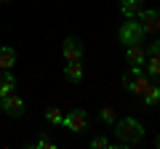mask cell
Wrapping results in <instances>:
<instances>
[{"instance_id":"obj_2","label":"cell","mask_w":160,"mask_h":149,"mask_svg":"<svg viewBox=\"0 0 160 149\" xmlns=\"http://www.w3.org/2000/svg\"><path fill=\"white\" fill-rule=\"evenodd\" d=\"M149 83H152V77H149L142 67H131L126 74H123V88H126L128 93H133L136 99H142V93L147 91Z\"/></svg>"},{"instance_id":"obj_15","label":"cell","mask_w":160,"mask_h":149,"mask_svg":"<svg viewBox=\"0 0 160 149\" xmlns=\"http://www.w3.org/2000/svg\"><path fill=\"white\" fill-rule=\"evenodd\" d=\"M99 120H102L104 125H115V120H118V112H115L112 107H102V109H99Z\"/></svg>"},{"instance_id":"obj_12","label":"cell","mask_w":160,"mask_h":149,"mask_svg":"<svg viewBox=\"0 0 160 149\" xmlns=\"http://www.w3.org/2000/svg\"><path fill=\"white\" fill-rule=\"evenodd\" d=\"M13 91H16V77L11 74V69H6V72L0 74V99H6Z\"/></svg>"},{"instance_id":"obj_13","label":"cell","mask_w":160,"mask_h":149,"mask_svg":"<svg viewBox=\"0 0 160 149\" xmlns=\"http://www.w3.org/2000/svg\"><path fill=\"white\" fill-rule=\"evenodd\" d=\"M142 0H120V13L126 19H136V13L142 11Z\"/></svg>"},{"instance_id":"obj_6","label":"cell","mask_w":160,"mask_h":149,"mask_svg":"<svg viewBox=\"0 0 160 149\" xmlns=\"http://www.w3.org/2000/svg\"><path fill=\"white\" fill-rule=\"evenodd\" d=\"M24 99L22 96H16V93H8L6 99H3V112H6L8 117H22L24 115Z\"/></svg>"},{"instance_id":"obj_10","label":"cell","mask_w":160,"mask_h":149,"mask_svg":"<svg viewBox=\"0 0 160 149\" xmlns=\"http://www.w3.org/2000/svg\"><path fill=\"white\" fill-rule=\"evenodd\" d=\"M142 101H144V107H158V104H160V85L155 80L149 83L147 91L142 93Z\"/></svg>"},{"instance_id":"obj_23","label":"cell","mask_w":160,"mask_h":149,"mask_svg":"<svg viewBox=\"0 0 160 149\" xmlns=\"http://www.w3.org/2000/svg\"><path fill=\"white\" fill-rule=\"evenodd\" d=\"M0 3H11V0H0Z\"/></svg>"},{"instance_id":"obj_22","label":"cell","mask_w":160,"mask_h":149,"mask_svg":"<svg viewBox=\"0 0 160 149\" xmlns=\"http://www.w3.org/2000/svg\"><path fill=\"white\" fill-rule=\"evenodd\" d=\"M0 112H3V99H0Z\"/></svg>"},{"instance_id":"obj_18","label":"cell","mask_w":160,"mask_h":149,"mask_svg":"<svg viewBox=\"0 0 160 149\" xmlns=\"http://www.w3.org/2000/svg\"><path fill=\"white\" fill-rule=\"evenodd\" d=\"M32 147H35V149H56V144H53V141H51L48 136H40L38 141L32 144Z\"/></svg>"},{"instance_id":"obj_8","label":"cell","mask_w":160,"mask_h":149,"mask_svg":"<svg viewBox=\"0 0 160 149\" xmlns=\"http://www.w3.org/2000/svg\"><path fill=\"white\" fill-rule=\"evenodd\" d=\"M139 24L144 27V32L147 35H155V19H158V8H142V11L136 13Z\"/></svg>"},{"instance_id":"obj_4","label":"cell","mask_w":160,"mask_h":149,"mask_svg":"<svg viewBox=\"0 0 160 149\" xmlns=\"http://www.w3.org/2000/svg\"><path fill=\"white\" fill-rule=\"evenodd\" d=\"M62 125L72 133H86L91 128V115H88L86 109H69V115H64Z\"/></svg>"},{"instance_id":"obj_3","label":"cell","mask_w":160,"mask_h":149,"mask_svg":"<svg viewBox=\"0 0 160 149\" xmlns=\"http://www.w3.org/2000/svg\"><path fill=\"white\" fill-rule=\"evenodd\" d=\"M144 37H147V32H144V27L139 24V19H126V22L120 24V29H118V40L123 43V46H136Z\"/></svg>"},{"instance_id":"obj_9","label":"cell","mask_w":160,"mask_h":149,"mask_svg":"<svg viewBox=\"0 0 160 149\" xmlns=\"http://www.w3.org/2000/svg\"><path fill=\"white\" fill-rule=\"evenodd\" d=\"M64 77H67L69 83H75V85H80L83 77H86L83 64H80V61H67V67H64Z\"/></svg>"},{"instance_id":"obj_7","label":"cell","mask_w":160,"mask_h":149,"mask_svg":"<svg viewBox=\"0 0 160 149\" xmlns=\"http://www.w3.org/2000/svg\"><path fill=\"white\" fill-rule=\"evenodd\" d=\"M126 59L131 67H144V61H147V48L142 46V43H136V46H126Z\"/></svg>"},{"instance_id":"obj_20","label":"cell","mask_w":160,"mask_h":149,"mask_svg":"<svg viewBox=\"0 0 160 149\" xmlns=\"http://www.w3.org/2000/svg\"><path fill=\"white\" fill-rule=\"evenodd\" d=\"M155 32H160V11H158V19H155Z\"/></svg>"},{"instance_id":"obj_17","label":"cell","mask_w":160,"mask_h":149,"mask_svg":"<svg viewBox=\"0 0 160 149\" xmlns=\"http://www.w3.org/2000/svg\"><path fill=\"white\" fill-rule=\"evenodd\" d=\"M112 147H118V144H112L107 136H93L91 138V149H112Z\"/></svg>"},{"instance_id":"obj_11","label":"cell","mask_w":160,"mask_h":149,"mask_svg":"<svg viewBox=\"0 0 160 149\" xmlns=\"http://www.w3.org/2000/svg\"><path fill=\"white\" fill-rule=\"evenodd\" d=\"M16 67V51L11 46H0V69H13Z\"/></svg>"},{"instance_id":"obj_1","label":"cell","mask_w":160,"mask_h":149,"mask_svg":"<svg viewBox=\"0 0 160 149\" xmlns=\"http://www.w3.org/2000/svg\"><path fill=\"white\" fill-rule=\"evenodd\" d=\"M115 138H118V147L126 149L133 147L144 138V125L136 117H123V120H115Z\"/></svg>"},{"instance_id":"obj_5","label":"cell","mask_w":160,"mask_h":149,"mask_svg":"<svg viewBox=\"0 0 160 149\" xmlns=\"http://www.w3.org/2000/svg\"><path fill=\"white\" fill-rule=\"evenodd\" d=\"M62 56H64V61H83V43L78 37H64Z\"/></svg>"},{"instance_id":"obj_16","label":"cell","mask_w":160,"mask_h":149,"mask_svg":"<svg viewBox=\"0 0 160 149\" xmlns=\"http://www.w3.org/2000/svg\"><path fill=\"white\" fill-rule=\"evenodd\" d=\"M46 120L51 123V125H62V120H64L62 109H56V107H48V109H46Z\"/></svg>"},{"instance_id":"obj_21","label":"cell","mask_w":160,"mask_h":149,"mask_svg":"<svg viewBox=\"0 0 160 149\" xmlns=\"http://www.w3.org/2000/svg\"><path fill=\"white\" fill-rule=\"evenodd\" d=\"M155 147L160 149V133H158V136H155Z\"/></svg>"},{"instance_id":"obj_19","label":"cell","mask_w":160,"mask_h":149,"mask_svg":"<svg viewBox=\"0 0 160 149\" xmlns=\"http://www.w3.org/2000/svg\"><path fill=\"white\" fill-rule=\"evenodd\" d=\"M147 56H160V37L152 40V46H147Z\"/></svg>"},{"instance_id":"obj_14","label":"cell","mask_w":160,"mask_h":149,"mask_svg":"<svg viewBox=\"0 0 160 149\" xmlns=\"http://www.w3.org/2000/svg\"><path fill=\"white\" fill-rule=\"evenodd\" d=\"M144 67H147V74H149V77H152L155 83H160V56H147Z\"/></svg>"}]
</instances>
